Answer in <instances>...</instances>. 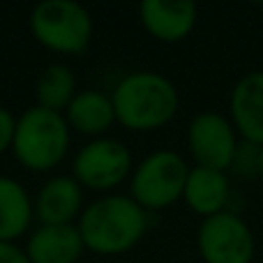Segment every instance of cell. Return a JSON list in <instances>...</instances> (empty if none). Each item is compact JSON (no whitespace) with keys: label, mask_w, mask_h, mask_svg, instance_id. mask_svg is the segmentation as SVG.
Listing matches in <instances>:
<instances>
[{"label":"cell","mask_w":263,"mask_h":263,"mask_svg":"<svg viewBox=\"0 0 263 263\" xmlns=\"http://www.w3.org/2000/svg\"><path fill=\"white\" fill-rule=\"evenodd\" d=\"M229 120L242 141L263 145V69H252L233 83Z\"/></svg>","instance_id":"10"},{"label":"cell","mask_w":263,"mask_h":263,"mask_svg":"<svg viewBox=\"0 0 263 263\" xmlns=\"http://www.w3.org/2000/svg\"><path fill=\"white\" fill-rule=\"evenodd\" d=\"M28 28L37 44L51 53L81 55L92 42L95 23L77 0H44L30 9Z\"/></svg>","instance_id":"4"},{"label":"cell","mask_w":263,"mask_h":263,"mask_svg":"<svg viewBox=\"0 0 263 263\" xmlns=\"http://www.w3.org/2000/svg\"><path fill=\"white\" fill-rule=\"evenodd\" d=\"M139 21L153 40L178 44L187 40L199 21V7L192 0H143Z\"/></svg>","instance_id":"9"},{"label":"cell","mask_w":263,"mask_h":263,"mask_svg":"<svg viewBox=\"0 0 263 263\" xmlns=\"http://www.w3.org/2000/svg\"><path fill=\"white\" fill-rule=\"evenodd\" d=\"M14 129H16V116L7 106H0V157L5 153H12Z\"/></svg>","instance_id":"18"},{"label":"cell","mask_w":263,"mask_h":263,"mask_svg":"<svg viewBox=\"0 0 263 263\" xmlns=\"http://www.w3.org/2000/svg\"><path fill=\"white\" fill-rule=\"evenodd\" d=\"M35 222V199L12 176H0V242L28 238Z\"/></svg>","instance_id":"15"},{"label":"cell","mask_w":263,"mask_h":263,"mask_svg":"<svg viewBox=\"0 0 263 263\" xmlns=\"http://www.w3.org/2000/svg\"><path fill=\"white\" fill-rule=\"evenodd\" d=\"M77 77L65 63H51L42 69L35 83L37 106L63 114L77 95Z\"/></svg>","instance_id":"16"},{"label":"cell","mask_w":263,"mask_h":263,"mask_svg":"<svg viewBox=\"0 0 263 263\" xmlns=\"http://www.w3.org/2000/svg\"><path fill=\"white\" fill-rule=\"evenodd\" d=\"M196 250L203 263H252L256 240L250 224L236 210L201 219L196 231Z\"/></svg>","instance_id":"7"},{"label":"cell","mask_w":263,"mask_h":263,"mask_svg":"<svg viewBox=\"0 0 263 263\" xmlns=\"http://www.w3.org/2000/svg\"><path fill=\"white\" fill-rule=\"evenodd\" d=\"M83 187L72 173L51 176L35 196V219L40 224H77L83 213Z\"/></svg>","instance_id":"11"},{"label":"cell","mask_w":263,"mask_h":263,"mask_svg":"<svg viewBox=\"0 0 263 263\" xmlns=\"http://www.w3.org/2000/svg\"><path fill=\"white\" fill-rule=\"evenodd\" d=\"M86 252L120 256L132 252L148 233V213L129 194H104L83 208L77 222Z\"/></svg>","instance_id":"1"},{"label":"cell","mask_w":263,"mask_h":263,"mask_svg":"<svg viewBox=\"0 0 263 263\" xmlns=\"http://www.w3.org/2000/svg\"><path fill=\"white\" fill-rule=\"evenodd\" d=\"M259 157H261V145L250 143V141H242L236 150V157H233L231 171L240 178H254L259 176Z\"/></svg>","instance_id":"17"},{"label":"cell","mask_w":263,"mask_h":263,"mask_svg":"<svg viewBox=\"0 0 263 263\" xmlns=\"http://www.w3.org/2000/svg\"><path fill=\"white\" fill-rule=\"evenodd\" d=\"M187 153L194 166L215 168V171H231L236 150L240 145L233 123L229 116L219 111H201L187 125Z\"/></svg>","instance_id":"8"},{"label":"cell","mask_w":263,"mask_h":263,"mask_svg":"<svg viewBox=\"0 0 263 263\" xmlns=\"http://www.w3.org/2000/svg\"><path fill=\"white\" fill-rule=\"evenodd\" d=\"M259 178H263V145H261V157H259Z\"/></svg>","instance_id":"20"},{"label":"cell","mask_w":263,"mask_h":263,"mask_svg":"<svg viewBox=\"0 0 263 263\" xmlns=\"http://www.w3.org/2000/svg\"><path fill=\"white\" fill-rule=\"evenodd\" d=\"M72 129L58 111L30 106L16 118L12 155L26 171L49 173L67 157Z\"/></svg>","instance_id":"3"},{"label":"cell","mask_w":263,"mask_h":263,"mask_svg":"<svg viewBox=\"0 0 263 263\" xmlns=\"http://www.w3.org/2000/svg\"><path fill=\"white\" fill-rule=\"evenodd\" d=\"M190 164L176 150H155L134 164L129 176V196L145 210L159 213L182 201Z\"/></svg>","instance_id":"5"},{"label":"cell","mask_w":263,"mask_h":263,"mask_svg":"<svg viewBox=\"0 0 263 263\" xmlns=\"http://www.w3.org/2000/svg\"><path fill=\"white\" fill-rule=\"evenodd\" d=\"M116 123L129 132L166 127L180 109V92L168 77L153 69L129 72L111 90Z\"/></svg>","instance_id":"2"},{"label":"cell","mask_w":263,"mask_h":263,"mask_svg":"<svg viewBox=\"0 0 263 263\" xmlns=\"http://www.w3.org/2000/svg\"><path fill=\"white\" fill-rule=\"evenodd\" d=\"M69 129L81 136L100 139L106 136V132L116 125V111L111 102V92L97 90V88H86L74 95L69 106L63 111Z\"/></svg>","instance_id":"14"},{"label":"cell","mask_w":263,"mask_h":263,"mask_svg":"<svg viewBox=\"0 0 263 263\" xmlns=\"http://www.w3.org/2000/svg\"><path fill=\"white\" fill-rule=\"evenodd\" d=\"M28 263H79L86 252L77 224H37L23 245Z\"/></svg>","instance_id":"12"},{"label":"cell","mask_w":263,"mask_h":263,"mask_svg":"<svg viewBox=\"0 0 263 263\" xmlns=\"http://www.w3.org/2000/svg\"><path fill=\"white\" fill-rule=\"evenodd\" d=\"M231 194V180L227 171L192 166L185 182V192H182V203L201 219H205L224 210H231L229 208Z\"/></svg>","instance_id":"13"},{"label":"cell","mask_w":263,"mask_h":263,"mask_svg":"<svg viewBox=\"0 0 263 263\" xmlns=\"http://www.w3.org/2000/svg\"><path fill=\"white\" fill-rule=\"evenodd\" d=\"M0 263H28L23 247L12 242H0Z\"/></svg>","instance_id":"19"},{"label":"cell","mask_w":263,"mask_h":263,"mask_svg":"<svg viewBox=\"0 0 263 263\" xmlns=\"http://www.w3.org/2000/svg\"><path fill=\"white\" fill-rule=\"evenodd\" d=\"M134 171L132 150L116 136L90 139L77 150L72 159V176L83 190L114 194L120 185L129 182Z\"/></svg>","instance_id":"6"}]
</instances>
